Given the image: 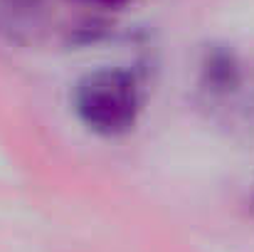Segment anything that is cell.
I'll return each instance as SVG.
<instances>
[{
  "label": "cell",
  "mask_w": 254,
  "mask_h": 252,
  "mask_svg": "<svg viewBox=\"0 0 254 252\" xmlns=\"http://www.w3.org/2000/svg\"><path fill=\"white\" fill-rule=\"evenodd\" d=\"M74 109L89 131L99 136H124L141 116L143 89L126 70H96L77 84Z\"/></svg>",
  "instance_id": "6da1fadb"
},
{
  "label": "cell",
  "mask_w": 254,
  "mask_h": 252,
  "mask_svg": "<svg viewBox=\"0 0 254 252\" xmlns=\"http://www.w3.org/2000/svg\"><path fill=\"white\" fill-rule=\"evenodd\" d=\"M69 2H79L86 7H121V5L133 2V0H69Z\"/></svg>",
  "instance_id": "7a4b0ae2"
}]
</instances>
